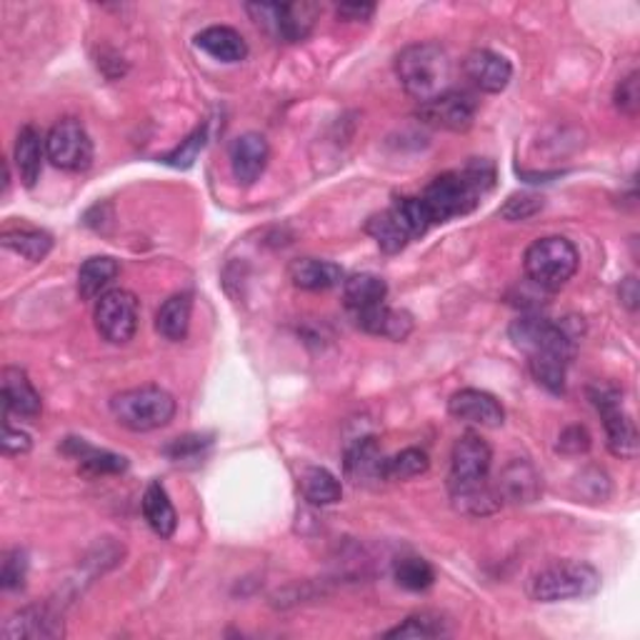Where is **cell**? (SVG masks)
I'll return each instance as SVG.
<instances>
[{"label": "cell", "instance_id": "1", "mask_svg": "<svg viewBox=\"0 0 640 640\" xmlns=\"http://www.w3.org/2000/svg\"><path fill=\"white\" fill-rule=\"evenodd\" d=\"M495 171L488 161H473L463 171H451L438 176L418 196L434 221V226L448 223L459 215H468L484 201V196L493 188Z\"/></svg>", "mask_w": 640, "mask_h": 640}, {"label": "cell", "instance_id": "2", "mask_svg": "<svg viewBox=\"0 0 640 640\" xmlns=\"http://www.w3.org/2000/svg\"><path fill=\"white\" fill-rule=\"evenodd\" d=\"M396 76L405 93L428 103L453 88V61L443 46L413 43L398 53Z\"/></svg>", "mask_w": 640, "mask_h": 640}, {"label": "cell", "instance_id": "3", "mask_svg": "<svg viewBox=\"0 0 640 640\" xmlns=\"http://www.w3.org/2000/svg\"><path fill=\"white\" fill-rule=\"evenodd\" d=\"M176 398L161 386H138L111 398V413L118 426L133 434H151L176 418Z\"/></svg>", "mask_w": 640, "mask_h": 640}, {"label": "cell", "instance_id": "4", "mask_svg": "<svg viewBox=\"0 0 640 640\" xmlns=\"http://www.w3.org/2000/svg\"><path fill=\"white\" fill-rule=\"evenodd\" d=\"M578 248L561 236L538 238L523 255V268L530 286L543 293H559L563 286H568V280L578 273Z\"/></svg>", "mask_w": 640, "mask_h": 640}, {"label": "cell", "instance_id": "5", "mask_svg": "<svg viewBox=\"0 0 640 640\" xmlns=\"http://www.w3.org/2000/svg\"><path fill=\"white\" fill-rule=\"evenodd\" d=\"M601 588V573L590 563L559 561L545 565L530 580V598L538 603H561L590 598Z\"/></svg>", "mask_w": 640, "mask_h": 640}, {"label": "cell", "instance_id": "6", "mask_svg": "<svg viewBox=\"0 0 640 640\" xmlns=\"http://www.w3.org/2000/svg\"><path fill=\"white\" fill-rule=\"evenodd\" d=\"M590 401H593V405L603 418L608 451L623 461H633L638 455V428L633 418L623 411L620 390L613 386L598 384L590 388Z\"/></svg>", "mask_w": 640, "mask_h": 640}, {"label": "cell", "instance_id": "7", "mask_svg": "<svg viewBox=\"0 0 640 640\" xmlns=\"http://www.w3.org/2000/svg\"><path fill=\"white\" fill-rule=\"evenodd\" d=\"M246 11L253 15L258 26H263L283 43L305 40L318 15V8L311 3H248Z\"/></svg>", "mask_w": 640, "mask_h": 640}, {"label": "cell", "instance_id": "8", "mask_svg": "<svg viewBox=\"0 0 640 640\" xmlns=\"http://www.w3.org/2000/svg\"><path fill=\"white\" fill-rule=\"evenodd\" d=\"M96 328L108 343H130L138 334V298L126 288H111L96 301Z\"/></svg>", "mask_w": 640, "mask_h": 640}, {"label": "cell", "instance_id": "9", "mask_svg": "<svg viewBox=\"0 0 640 640\" xmlns=\"http://www.w3.org/2000/svg\"><path fill=\"white\" fill-rule=\"evenodd\" d=\"M46 153L55 168L83 173L93 163V140L76 118H63L46 136Z\"/></svg>", "mask_w": 640, "mask_h": 640}, {"label": "cell", "instance_id": "10", "mask_svg": "<svg viewBox=\"0 0 640 640\" xmlns=\"http://www.w3.org/2000/svg\"><path fill=\"white\" fill-rule=\"evenodd\" d=\"M478 115V98L470 90L451 88L434 101L418 105V118L430 128L463 133L473 126Z\"/></svg>", "mask_w": 640, "mask_h": 640}, {"label": "cell", "instance_id": "11", "mask_svg": "<svg viewBox=\"0 0 640 640\" xmlns=\"http://www.w3.org/2000/svg\"><path fill=\"white\" fill-rule=\"evenodd\" d=\"M493 451L478 434H463L451 453V476L448 486H468L488 480Z\"/></svg>", "mask_w": 640, "mask_h": 640}, {"label": "cell", "instance_id": "12", "mask_svg": "<svg viewBox=\"0 0 640 640\" xmlns=\"http://www.w3.org/2000/svg\"><path fill=\"white\" fill-rule=\"evenodd\" d=\"M3 640H55L65 636L63 620L51 608L28 605L15 611L0 630Z\"/></svg>", "mask_w": 640, "mask_h": 640}, {"label": "cell", "instance_id": "13", "mask_svg": "<svg viewBox=\"0 0 640 640\" xmlns=\"http://www.w3.org/2000/svg\"><path fill=\"white\" fill-rule=\"evenodd\" d=\"M448 411H451L453 418L473 423V426L480 428H498L505 421L501 401L478 388H463L459 393H453L451 401H448Z\"/></svg>", "mask_w": 640, "mask_h": 640}, {"label": "cell", "instance_id": "14", "mask_svg": "<svg viewBox=\"0 0 640 640\" xmlns=\"http://www.w3.org/2000/svg\"><path fill=\"white\" fill-rule=\"evenodd\" d=\"M271 148L261 133H243L230 143V171L240 186H253L261 180L268 165Z\"/></svg>", "mask_w": 640, "mask_h": 640}, {"label": "cell", "instance_id": "15", "mask_svg": "<svg viewBox=\"0 0 640 640\" xmlns=\"http://www.w3.org/2000/svg\"><path fill=\"white\" fill-rule=\"evenodd\" d=\"M463 71L473 86L484 90V93H493V96L503 93L513 78V65L509 58H503L501 53L486 51V48L468 53V58H465L463 63Z\"/></svg>", "mask_w": 640, "mask_h": 640}, {"label": "cell", "instance_id": "16", "mask_svg": "<svg viewBox=\"0 0 640 640\" xmlns=\"http://www.w3.org/2000/svg\"><path fill=\"white\" fill-rule=\"evenodd\" d=\"M384 465L386 455L380 453V446L376 438L365 436L359 438L355 443L346 451V478L353 480L355 486H371V484H384Z\"/></svg>", "mask_w": 640, "mask_h": 640}, {"label": "cell", "instance_id": "17", "mask_svg": "<svg viewBox=\"0 0 640 640\" xmlns=\"http://www.w3.org/2000/svg\"><path fill=\"white\" fill-rule=\"evenodd\" d=\"M353 318L355 326L365 330V334L396 340V343H401V340L413 334V315L409 311H398V308H390L386 303L373 305L368 311L353 313Z\"/></svg>", "mask_w": 640, "mask_h": 640}, {"label": "cell", "instance_id": "18", "mask_svg": "<svg viewBox=\"0 0 640 640\" xmlns=\"http://www.w3.org/2000/svg\"><path fill=\"white\" fill-rule=\"evenodd\" d=\"M495 488L498 493H501L503 503H534L538 501V495L543 493V484H540L538 470L528 461H513L505 465Z\"/></svg>", "mask_w": 640, "mask_h": 640}, {"label": "cell", "instance_id": "19", "mask_svg": "<svg viewBox=\"0 0 640 640\" xmlns=\"http://www.w3.org/2000/svg\"><path fill=\"white\" fill-rule=\"evenodd\" d=\"M3 409L5 415H18V418H38L43 411L38 390L21 368H5L3 371Z\"/></svg>", "mask_w": 640, "mask_h": 640}, {"label": "cell", "instance_id": "20", "mask_svg": "<svg viewBox=\"0 0 640 640\" xmlns=\"http://www.w3.org/2000/svg\"><path fill=\"white\" fill-rule=\"evenodd\" d=\"M288 276L293 280L296 288L301 290H330L343 283V271L340 265L330 261H321V258H298V261L290 263Z\"/></svg>", "mask_w": 640, "mask_h": 640}, {"label": "cell", "instance_id": "21", "mask_svg": "<svg viewBox=\"0 0 640 640\" xmlns=\"http://www.w3.org/2000/svg\"><path fill=\"white\" fill-rule=\"evenodd\" d=\"M448 490H451L453 509L463 515H470V518H484V515L501 511L503 505L501 493H498V488L490 480L468 486H448Z\"/></svg>", "mask_w": 640, "mask_h": 640}, {"label": "cell", "instance_id": "22", "mask_svg": "<svg viewBox=\"0 0 640 640\" xmlns=\"http://www.w3.org/2000/svg\"><path fill=\"white\" fill-rule=\"evenodd\" d=\"M43 155H48L46 138L40 136V130L36 126H23L18 133V140H15V171H18L26 188H33L40 180Z\"/></svg>", "mask_w": 640, "mask_h": 640}, {"label": "cell", "instance_id": "23", "mask_svg": "<svg viewBox=\"0 0 640 640\" xmlns=\"http://www.w3.org/2000/svg\"><path fill=\"white\" fill-rule=\"evenodd\" d=\"M196 46L221 63H240L248 55V43L236 28L211 26L196 36Z\"/></svg>", "mask_w": 640, "mask_h": 640}, {"label": "cell", "instance_id": "24", "mask_svg": "<svg viewBox=\"0 0 640 640\" xmlns=\"http://www.w3.org/2000/svg\"><path fill=\"white\" fill-rule=\"evenodd\" d=\"M63 451L73 455L80 463V468L90 473V476H115L128 468V459H123L118 453L101 451V448L88 446L83 438H68L65 440Z\"/></svg>", "mask_w": 640, "mask_h": 640}, {"label": "cell", "instance_id": "25", "mask_svg": "<svg viewBox=\"0 0 640 640\" xmlns=\"http://www.w3.org/2000/svg\"><path fill=\"white\" fill-rule=\"evenodd\" d=\"M190 313H193V298L190 293L171 296L155 313V330L171 343L186 340L190 330Z\"/></svg>", "mask_w": 640, "mask_h": 640}, {"label": "cell", "instance_id": "26", "mask_svg": "<svg viewBox=\"0 0 640 640\" xmlns=\"http://www.w3.org/2000/svg\"><path fill=\"white\" fill-rule=\"evenodd\" d=\"M121 265L111 255H96L88 258L78 271V293L83 301H98L103 293H108V286L118 278Z\"/></svg>", "mask_w": 640, "mask_h": 640}, {"label": "cell", "instance_id": "27", "mask_svg": "<svg viewBox=\"0 0 640 640\" xmlns=\"http://www.w3.org/2000/svg\"><path fill=\"white\" fill-rule=\"evenodd\" d=\"M388 283L376 276V273H355L348 280H343V298L351 313L368 311L373 305L386 303Z\"/></svg>", "mask_w": 640, "mask_h": 640}, {"label": "cell", "instance_id": "28", "mask_svg": "<svg viewBox=\"0 0 640 640\" xmlns=\"http://www.w3.org/2000/svg\"><path fill=\"white\" fill-rule=\"evenodd\" d=\"M143 515H146L148 526H151L155 536L173 538V534H176V528H178L176 509H173V503H171L168 493H165L163 484H158V480H153V484L146 488Z\"/></svg>", "mask_w": 640, "mask_h": 640}, {"label": "cell", "instance_id": "29", "mask_svg": "<svg viewBox=\"0 0 640 640\" xmlns=\"http://www.w3.org/2000/svg\"><path fill=\"white\" fill-rule=\"evenodd\" d=\"M0 243L8 251L18 253L21 258H26L30 263H38L43 261V258L51 253L53 248V238L48 236L46 230H38V228H5L3 230V238H0Z\"/></svg>", "mask_w": 640, "mask_h": 640}, {"label": "cell", "instance_id": "30", "mask_svg": "<svg viewBox=\"0 0 640 640\" xmlns=\"http://www.w3.org/2000/svg\"><path fill=\"white\" fill-rule=\"evenodd\" d=\"M301 493L311 505H334L343 498V486L326 468H305L301 473Z\"/></svg>", "mask_w": 640, "mask_h": 640}, {"label": "cell", "instance_id": "31", "mask_svg": "<svg viewBox=\"0 0 640 640\" xmlns=\"http://www.w3.org/2000/svg\"><path fill=\"white\" fill-rule=\"evenodd\" d=\"M365 230H368V236L376 240L380 251L388 253V255L401 253L403 248L411 243L409 233L401 228V223L393 218V213L390 211L373 215V218L368 221V226H365Z\"/></svg>", "mask_w": 640, "mask_h": 640}, {"label": "cell", "instance_id": "32", "mask_svg": "<svg viewBox=\"0 0 640 640\" xmlns=\"http://www.w3.org/2000/svg\"><path fill=\"white\" fill-rule=\"evenodd\" d=\"M451 636L446 618H440L438 613H415L411 618H405L401 626L390 628L386 638H413V640H428V638H443Z\"/></svg>", "mask_w": 640, "mask_h": 640}, {"label": "cell", "instance_id": "33", "mask_svg": "<svg viewBox=\"0 0 640 640\" xmlns=\"http://www.w3.org/2000/svg\"><path fill=\"white\" fill-rule=\"evenodd\" d=\"M568 363L561 359V355L553 353H530L528 355V368L538 380V386H543L551 393L561 396L565 393V371H568Z\"/></svg>", "mask_w": 640, "mask_h": 640}, {"label": "cell", "instance_id": "34", "mask_svg": "<svg viewBox=\"0 0 640 640\" xmlns=\"http://www.w3.org/2000/svg\"><path fill=\"white\" fill-rule=\"evenodd\" d=\"M396 583L413 590V593H421V590H428L436 583V568L426 559H418V555H405V559H398L393 565Z\"/></svg>", "mask_w": 640, "mask_h": 640}, {"label": "cell", "instance_id": "35", "mask_svg": "<svg viewBox=\"0 0 640 640\" xmlns=\"http://www.w3.org/2000/svg\"><path fill=\"white\" fill-rule=\"evenodd\" d=\"M393 213V218L401 223V228L409 233V238L415 240L434 228V221L423 205L421 198H398V201L388 208Z\"/></svg>", "mask_w": 640, "mask_h": 640}, {"label": "cell", "instance_id": "36", "mask_svg": "<svg viewBox=\"0 0 640 640\" xmlns=\"http://www.w3.org/2000/svg\"><path fill=\"white\" fill-rule=\"evenodd\" d=\"M428 468L430 459L423 448H405V451L396 453L393 459H386L384 478L386 484H390V480H411L423 476Z\"/></svg>", "mask_w": 640, "mask_h": 640}, {"label": "cell", "instance_id": "37", "mask_svg": "<svg viewBox=\"0 0 640 640\" xmlns=\"http://www.w3.org/2000/svg\"><path fill=\"white\" fill-rule=\"evenodd\" d=\"M205 138H208L205 126L196 128V130L190 133V136H188L186 140H183V143L176 148V151L165 153V155L161 158V161H163L165 165H171V168H180V171L190 168V165L196 163L198 153H201L203 148H205Z\"/></svg>", "mask_w": 640, "mask_h": 640}, {"label": "cell", "instance_id": "38", "mask_svg": "<svg viewBox=\"0 0 640 640\" xmlns=\"http://www.w3.org/2000/svg\"><path fill=\"white\" fill-rule=\"evenodd\" d=\"M28 573V553L23 548H13L5 553L3 565H0V586L3 590H18L26 583Z\"/></svg>", "mask_w": 640, "mask_h": 640}, {"label": "cell", "instance_id": "39", "mask_svg": "<svg viewBox=\"0 0 640 640\" xmlns=\"http://www.w3.org/2000/svg\"><path fill=\"white\" fill-rule=\"evenodd\" d=\"M213 440L208 436H183V438H176L173 443L165 448V455H168L171 461H193L198 459V455H203V451L208 446H211Z\"/></svg>", "mask_w": 640, "mask_h": 640}, {"label": "cell", "instance_id": "40", "mask_svg": "<svg viewBox=\"0 0 640 640\" xmlns=\"http://www.w3.org/2000/svg\"><path fill=\"white\" fill-rule=\"evenodd\" d=\"M540 208H543V198L523 193V196H513L501 213L503 218L509 221H526L530 218V215H536Z\"/></svg>", "mask_w": 640, "mask_h": 640}, {"label": "cell", "instance_id": "41", "mask_svg": "<svg viewBox=\"0 0 640 640\" xmlns=\"http://www.w3.org/2000/svg\"><path fill=\"white\" fill-rule=\"evenodd\" d=\"M638 103H640V93H638V73H630L628 78L620 80L618 90H615V105L620 108L623 113L636 118L638 113Z\"/></svg>", "mask_w": 640, "mask_h": 640}, {"label": "cell", "instance_id": "42", "mask_svg": "<svg viewBox=\"0 0 640 640\" xmlns=\"http://www.w3.org/2000/svg\"><path fill=\"white\" fill-rule=\"evenodd\" d=\"M590 448V436L583 426H570L565 428L561 438H559V451L568 453V455H580L588 453Z\"/></svg>", "mask_w": 640, "mask_h": 640}, {"label": "cell", "instance_id": "43", "mask_svg": "<svg viewBox=\"0 0 640 640\" xmlns=\"http://www.w3.org/2000/svg\"><path fill=\"white\" fill-rule=\"evenodd\" d=\"M30 436L26 430H15L11 423L5 418V426H3V453L5 455H23L30 451Z\"/></svg>", "mask_w": 640, "mask_h": 640}, {"label": "cell", "instance_id": "44", "mask_svg": "<svg viewBox=\"0 0 640 640\" xmlns=\"http://www.w3.org/2000/svg\"><path fill=\"white\" fill-rule=\"evenodd\" d=\"M376 13V5L373 3H340L336 15L340 21H371V15Z\"/></svg>", "mask_w": 640, "mask_h": 640}, {"label": "cell", "instance_id": "45", "mask_svg": "<svg viewBox=\"0 0 640 640\" xmlns=\"http://www.w3.org/2000/svg\"><path fill=\"white\" fill-rule=\"evenodd\" d=\"M620 301L626 303L630 311L638 308V280L636 278H626L620 286Z\"/></svg>", "mask_w": 640, "mask_h": 640}]
</instances>
